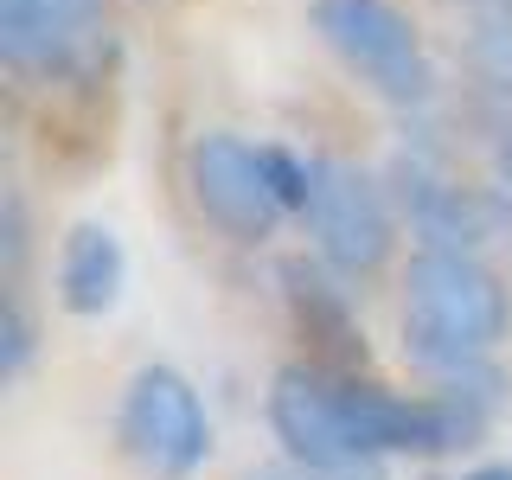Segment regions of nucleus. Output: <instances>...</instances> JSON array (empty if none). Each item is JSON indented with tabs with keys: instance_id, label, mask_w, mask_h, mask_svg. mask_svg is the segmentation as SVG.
<instances>
[{
	"instance_id": "f257e3e1",
	"label": "nucleus",
	"mask_w": 512,
	"mask_h": 480,
	"mask_svg": "<svg viewBox=\"0 0 512 480\" xmlns=\"http://www.w3.org/2000/svg\"><path fill=\"white\" fill-rule=\"evenodd\" d=\"M506 288L474 250L429 244L404 276V352L448 384L487 372V352L506 340Z\"/></svg>"
},
{
	"instance_id": "f03ea898",
	"label": "nucleus",
	"mask_w": 512,
	"mask_h": 480,
	"mask_svg": "<svg viewBox=\"0 0 512 480\" xmlns=\"http://www.w3.org/2000/svg\"><path fill=\"white\" fill-rule=\"evenodd\" d=\"M269 429H276V442L308 480H384V455L346 416L340 384L308 372V365L276 372V384H269Z\"/></svg>"
},
{
	"instance_id": "7ed1b4c3",
	"label": "nucleus",
	"mask_w": 512,
	"mask_h": 480,
	"mask_svg": "<svg viewBox=\"0 0 512 480\" xmlns=\"http://www.w3.org/2000/svg\"><path fill=\"white\" fill-rule=\"evenodd\" d=\"M314 32L327 39V52L359 71L384 103H429V52L416 39V26L391 0H314Z\"/></svg>"
},
{
	"instance_id": "20e7f679",
	"label": "nucleus",
	"mask_w": 512,
	"mask_h": 480,
	"mask_svg": "<svg viewBox=\"0 0 512 480\" xmlns=\"http://www.w3.org/2000/svg\"><path fill=\"white\" fill-rule=\"evenodd\" d=\"M116 429H122L128 461L154 480H186L212 455V416H205L192 378H180L173 365H141L128 378Z\"/></svg>"
},
{
	"instance_id": "39448f33",
	"label": "nucleus",
	"mask_w": 512,
	"mask_h": 480,
	"mask_svg": "<svg viewBox=\"0 0 512 480\" xmlns=\"http://www.w3.org/2000/svg\"><path fill=\"white\" fill-rule=\"evenodd\" d=\"M186 180H192L199 212L212 218L224 237H237V244H263V237L276 231L282 199H276V186H269L263 148H250V141H237V135H224V128H212V135L192 141Z\"/></svg>"
},
{
	"instance_id": "423d86ee",
	"label": "nucleus",
	"mask_w": 512,
	"mask_h": 480,
	"mask_svg": "<svg viewBox=\"0 0 512 480\" xmlns=\"http://www.w3.org/2000/svg\"><path fill=\"white\" fill-rule=\"evenodd\" d=\"M308 231L314 250L327 256L340 276H372L391 256V212L384 192L365 180L352 160H314V192H308Z\"/></svg>"
},
{
	"instance_id": "0eeeda50",
	"label": "nucleus",
	"mask_w": 512,
	"mask_h": 480,
	"mask_svg": "<svg viewBox=\"0 0 512 480\" xmlns=\"http://www.w3.org/2000/svg\"><path fill=\"white\" fill-rule=\"evenodd\" d=\"M103 0H0V58L13 71H58L90 45Z\"/></svg>"
},
{
	"instance_id": "6e6552de",
	"label": "nucleus",
	"mask_w": 512,
	"mask_h": 480,
	"mask_svg": "<svg viewBox=\"0 0 512 480\" xmlns=\"http://www.w3.org/2000/svg\"><path fill=\"white\" fill-rule=\"evenodd\" d=\"M122 282H128L122 237L109 231V224H77L58 250V301L77 320H96L122 301Z\"/></svg>"
},
{
	"instance_id": "1a4fd4ad",
	"label": "nucleus",
	"mask_w": 512,
	"mask_h": 480,
	"mask_svg": "<svg viewBox=\"0 0 512 480\" xmlns=\"http://www.w3.org/2000/svg\"><path fill=\"white\" fill-rule=\"evenodd\" d=\"M404 205H410L416 231H423L429 244H448V250H474L480 244V205L461 186H448L442 173L416 167V160L404 167Z\"/></svg>"
},
{
	"instance_id": "9d476101",
	"label": "nucleus",
	"mask_w": 512,
	"mask_h": 480,
	"mask_svg": "<svg viewBox=\"0 0 512 480\" xmlns=\"http://www.w3.org/2000/svg\"><path fill=\"white\" fill-rule=\"evenodd\" d=\"M474 64L487 84L512 90V7H487L474 20Z\"/></svg>"
},
{
	"instance_id": "9b49d317",
	"label": "nucleus",
	"mask_w": 512,
	"mask_h": 480,
	"mask_svg": "<svg viewBox=\"0 0 512 480\" xmlns=\"http://www.w3.org/2000/svg\"><path fill=\"white\" fill-rule=\"evenodd\" d=\"M32 365V327H26V308L20 301H7V340H0V372L20 378Z\"/></svg>"
},
{
	"instance_id": "f8f14e48",
	"label": "nucleus",
	"mask_w": 512,
	"mask_h": 480,
	"mask_svg": "<svg viewBox=\"0 0 512 480\" xmlns=\"http://www.w3.org/2000/svg\"><path fill=\"white\" fill-rule=\"evenodd\" d=\"M468 480H512V468H474Z\"/></svg>"
},
{
	"instance_id": "ddd939ff",
	"label": "nucleus",
	"mask_w": 512,
	"mask_h": 480,
	"mask_svg": "<svg viewBox=\"0 0 512 480\" xmlns=\"http://www.w3.org/2000/svg\"><path fill=\"white\" fill-rule=\"evenodd\" d=\"M263 480H282V474H263Z\"/></svg>"
}]
</instances>
